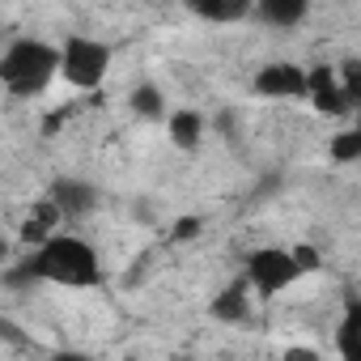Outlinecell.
Masks as SVG:
<instances>
[{
  "instance_id": "cell-4",
  "label": "cell",
  "mask_w": 361,
  "mask_h": 361,
  "mask_svg": "<svg viewBox=\"0 0 361 361\" xmlns=\"http://www.w3.org/2000/svg\"><path fill=\"white\" fill-rule=\"evenodd\" d=\"M243 281L251 289V298L268 302V298H281L285 289H293L302 281V268L293 264V255L285 247H259L247 255V268H243Z\"/></svg>"
},
{
  "instance_id": "cell-15",
  "label": "cell",
  "mask_w": 361,
  "mask_h": 361,
  "mask_svg": "<svg viewBox=\"0 0 361 361\" xmlns=\"http://www.w3.org/2000/svg\"><path fill=\"white\" fill-rule=\"evenodd\" d=\"M196 234H200V217H178V221H174V230H170V238H174V243H192Z\"/></svg>"
},
{
  "instance_id": "cell-3",
  "label": "cell",
  "mask_w": 361,
  "mask_h": 361,
  "mask_svg": "<svg viewBox=\"0 0 361 361\" xmlns=\"http://www.w3.org/2000/svg\"><path fill=\"white\" fill-rule=\"evenodd\" d=\"M60 77L73 90H98L111 73V47L90 35H68L60 47Z\"/></svg>"
},
{
  "instance_id": "cell-16",
  "label": "cell",
  "mask_w": 361,
  "mask_h": 361,
  "mask_svg": "<svg viewBox=\"0 0 361 361\" xmlns=\"http://www.w3.org/2000/svg\"><path fill=\"white\" fill-rule=\"evenodd\" d=\"M281 361H323L314 348H306V344H293V348H285V357Z\"/></svg>"
},
{
  "instance_id": "cell-7",
  "label": "cell",
  "mask_w": 361,
  "mask_h": 361,
  "mask_svg": "<svg viewBox=\"0 0 361 361\" xmlns=\"http://www.w3.org/2000/svg\"><path fill=\"white\" fill-rule=\"evenodd\" d=\"M251 306H255V298H251L247 281L238 276V281H230V285L209 302V314H213L217 323H247V319H251Z\"/></svg>"
},
{
  "instance_id": "cell-12",
  "label": "cell",
  "mask_w": 361,
  "mask_h": 361,
  "mask_svg": "<svg viewBox=\"0 0 361 361\" xmlns=\"http://www.w3.org/2000/svg\"><path fill=\"white\" fill-rule=\"evenodd\" d=\"M192 13L204 18V22H213V26H230V22L251 18V0H196Z\"/></svg>"
},
{
  "instance_id": "cell-13",
  "label": "cell",
  "mask_w": 361,
  "mask_h": 361,
  "mask_svg": "<svg viewBox=\"0 0 361 361\" xmlns=\"http://www.w3.org/2000/svg\"><path fill=\"white\" fill-rule=\"evenodd\" d=\"M336 348H340V361H361V336H357V306L353 302L344 306V319L336 327Z\"/></svg>"
},
{
  "instance_id": "cell-8",
  "label": "cell",
  "mask_w": 361,
  "mask_h": 361,
  "mask_svg": "<svg viewBox=\"0 0 361 361\" xmlns=\"http://www.w3.org/2000/svg\"><path fill=\"white\" fill-rule=\"evenodd\" d=\"M166 136H170V145L174 149H200V140H204V115L196 111V106H178V111H170L166 115Z\"/></svg>"
},
{
  "instance_id": "cell-11",
  "label": "cell",
  "mask_w": 361,
  "mask_h": 361,
  "mask_svg": "<svg viewBox=\"0 0 361 361\" xmlns=\"http://www.w3.org/2000/svg\"><path fill=\"white\" fill-rule=\"evenodd\" d=\"M56 226H60V209H56L51 200H39V204H35V213L22 221V243L43 247L47 238H56Z\"/></svg>"
},
{
  "instance_id": "cell-5",
  "label": "cell",
  "mask_w": 361,
  "mask_h": 361,
  "mask_svg": "<svg viewBox=\"0 0 361 361\" xmlns=\"http://www.w3.org/2000/svg\"><path fill=\"white\" fill-rule=\"evenodd\" d=\"M255 94L259 98H306V68L289 60H272L255 73Z\"/></svg>"
},
{
  "instance_id": "cell-17",
  "label": "cell",
  "mask_w": 361,
  "mask_h": 361,
  "mask_svg": "<svg viewBox=\"0 0 361 361\" xmlns=\"http://www.w3.org/2000/svg\"><path fill=\"white\" fill-rule=\"evenodd\" d=\"M47 361H90L85 353H73V348H64V353H56V357H47Z\"/></svg>"
},
{
  "instance_id": "cell-9",
  "label": "cell",
  "mask_w": 361,
  "mask_h": 361,
  "mask_svg": "<svg viewBox=\"0 0 361 361\" xmlns=\"http://www.w3.org/2000/svg\"><path fill=\"white\" fill-rule=\"evenodd\" d=\"M251 13H259V22H268V26L289 30V26H302L306 22L310 0H259V5H251Z\"/></svg>"
},
{
  "instance_id": "cell-10",
  "label": "cell",
  "mask_w": 361,
  "mask_h": 361,
  "mask_svg": "<svg viewBox=\"0 0 361 361\" xmlns=\"http://www.w3.org/2000/svg\"><path fill=\"white\" fill-rule=\"evenodd\" d=\"M128 106H132L140 119H149V123H166V115H170V106H166V90L153 85V81H140V85L128 94Z\"/></svg>"
},
{
  "instance_id": "cell-2",
  "label": "cell",
  "mask_w": 361,
  "mask_h": 361,
  "mask_svg": "<svg viewBox=\"0 0 361 361\" xmlns=\"http://www.w3.org/2000/svg\"><path fill=\"white\" fill-rule=\"evenodd\" d=\"M60 77V51L43 39H13L0 47V85L13 98H39Z\"/></svg>"
},
{
  "instance_id": "cell-14",
  "label": "cell",
  "mask_w": 361,
  "mask_h": 361,
  "mask_svg": "<svg viewBox=\"0 0 361 361\" xmlns=\"http://www.w3.org/2000/svg\"><path fill=\"white\" fill-rule=\"evenodd\" d=\"M327 153H331V161H340V166L361 161V132H357V128L336 132V136H331V145H327Z\"/></svg>"
},
{
  "instance_id": "cell-1",
  "label": "cell",
  "mask_w": 361,
  "mask_h": 361,
  "mask_svg": "<svg viewBox=\"0 0 361 361\" xmlns=\"http://www.w3.org/2000/svg\"><path fill=\"white\" fill-rule=\"evenodd\" d=\"M22 281H47V285H64V289H94L102 285V259L85 238H68L56 234L43 247H35V255L18 268Z\"/></svg>"
},
{
  "instance_id": "cell-6",
  "label": "cell",
  "mask_w": 361,
  "mask_h": 361,
  "mask_svg": "<svg viewBox=\"0 0 361 361\" xmlns=\"http://www.w3.org/2000/svg\"><path fill=\"white\" fill-rule=\"evenodd\" d=\"M47 200L60 209V217H85V213H94L98 192L85 183V178L64 174V178H56V183H51V196H47Z\"/></svg>"
}]
</instances>
